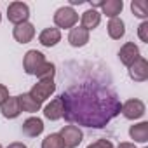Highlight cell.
Listing matches in <instances>:
<instances>
[{
  "mask_svg": "<svg viewBox=\"0 0 148 148\" xmlns=\"http://www.w3.org/2000/svg\"><path fill=\"white\" fill-rule=\"evenodd\" d=\"M64 106V120L73 125L103 129L113 120L122 108V103L113 89L96 82H84L70 87L61 96Z\"/></svg>",
  "mask_w": 148,
  "mask_h": 148,
  "instance_id": "obj_1",
  "label": "cell"
},
{
  "mask_svg": "<svg viewBox=\"0 0 148 148\" xmlns=\"http://www.w3.org/2000/svg\"><path fill=\"white\" fill-rule=\"evenodd\" d=\"M79 23V14L77 11L70 7V5H64V7H59L56 12H54V25L58 30H71Z\"/></svg>",
  "mask_w": 148,
  "mask_h": 148,
  "instance_id": "obj_2",
  "label": "cell"
},
{
  "mask_svg": "<svg viewBox=\"0 0 148 148\" xmlns=\"http://www.w3.org/2000/svg\"><path fill=\"white\" fill-rule=\"evenodd\" d=\"M54 92H56V82H54V79L38 80V82L30 89V96L35 98L38 103H44V101L49 99Z\"/></svg>",
  "mask_w": 148,
  "mask_h": 148,
  "instance_id": "obj_3",
  "label": "cell"
},
{
  "mask_svg": "<svg viewBox=\"0 0 148 148\" xmlns=\"http://www.w3.org/2000/svg\"><path fill=\"white\" fill-rule=\"evenodd\" d=\"M59 136H61V139H63L64 148H77V146L82 143V139H84L82 129H80L79 125H73V124L64 125V127L59 131Z\"/></svg>",
  "mask_w": 148,
  "mask_h": 148,
  "instance_id": "obj_4",
  "label": "cell"
},
{
  "mask_svg": "<svg viewBox=\"0 0 148 148\" xmlns=\"http://www.w3.org/2000/svg\"><path fill=\"white\" fill-rule=\"evenodd\" d=\"M28 18H30V7H28V4H25V2H11L9 4V7H7V19L14 26L26 23Z\"/></svg>",
  "mask_w": 148,
  "mask_h": 148,
  "instance_id": "obj_5",
  "label": "cell"
},
{
  "mask_svg": "<svg viewBox=\"0 0 148 148\" xmlns=\"http://www.w3.org/2000/svg\"><path fill=\"white\" fill-rule=\"evenodd\" d=\"M120 113H122L127 120H138V119H141V117L146 113V106H145V103H143L141 99L132 98V99H127V101L122 103Z\"/></svg>",
  "mask_w": 148,
  "mask_h": 148,
  "instance_id": "obj_6",
  "label": "cell"
},
{
  "mask_svg": "<svg viewBox=\"0 0 148 148\" xmlns=\"http://www.w3.org/2000/svg\"><path fill=\"white\" fill-rule=\"evenodd\" d=\"M45 63V56L37 51V49H32L25 54L23 58V70L28 73V75H35V73L38 71V68Z\"/></svg>",
  "mask_w": 148,
  "mask_h": 148,
  "instance_id": "obj_7",
  "label": "cell"
},
{
  "mask_svg": "<svg viewBox=\"0 0 148 148\" xmlns=\"http://www.w3.org/2000/svg\"><path fill=\"white\" fill-rule=\"evenodd\" d=\"M141 58V51H139V47L134 44V42H125L122 47H120V51H119V59H120V63L124 64V66H132L138 59Z\"/></svg>",
  "mask_w": 148,
  "mask_h": 148,
  "instance_id": "obj_8",
  "label": "cell"
},
{
  "mask_svg": "<svg viewBox=\"0 0 148 148\" xmlns=\"http://www.w3.org/2000/svg\"><path fill=\"white\" fill-rule=\"evenodd\" d=\"M129 77L134 82H146L148 80V61L146 58H139L132 66H129Z\"/></svg>",
  "mask_w": 148,
  "mask_h": 148,
  "instance_id": "obj_9",
  "label": "cell"
},
{
  "mask_svg": "<svg viewBox=\"0 0 148 148\" xmlns=\"http://www.w3.org/2000/svg\"><path fill=\"white\" fill-rule=\"evenodd\" d=\"M0 112L5 119H18L21 115V106L18 96H7L2 103H0Z\"/></svg>",
  "mask_w": 148,
  "mask_h": 148,
  "instance_id": "obj_10",
  "label": "cell"
},
{
  "mask_svg": "<svg viewBox=\"0 0 148 148\" xmlns=\"http://www.w3.org/2000/svg\"><path fill=\"white\" fill-rule=\"evenodd\" d=\"M12 37H14V40L19 42V44H28V42H32L33 37H35V26H33L30 21H26V23H23V25H18V26H14V30H12Z\"/></svg>",
  "mask_w": 148,
  "mask_h": 148,
  "instance_id": "obj_11",
  "label": "cell"
},
{
  "mask_svg": "<svg viewBox=\"0 0 148 148\" xmlns=\"http://www.w3.org/2000/svg\"><path fill=\"white\" fill-rule=\"evenodd\" d=\"M38 42L44 47H54L61 42V30H58L56 26L52 28H44L38 35Z\"/></svg>",
  "mask_w": 148,
  "mask_h": 148,
  "instance_id": "obj_12",
  "label": "cell"
},
{
  "mask_svg": "<svg viewBox=\"0 0 148 148\" xmlns=\"http://www.w3.org/2000/svg\"><path fill=\"white\" fill-rule=\"evenodd\" d=\"M44 132V120L38 117H28L23 122V134L28 138H37Z\"/></svg>",
  "mask_w": 148,
  "mask_h": 148,
  "instance_id": "obj_13",
  "label": "cell"
},
{
  "mask_svg": "<svg viewBox=\"0 0 148 148\" xmlns=\"http://www.w3.org/2000/svg\"><path fill=\"white\" fill-rule=\"evenodd\" d=\"M99 23H101V12L96 11V9H87V11L82 12V16H80V26H82L84 30H87V32L98 28Z\"/></svg>",
  "mask_w": 148,
  "mask_h": 148,
  "instance_id": "obj_14",
  "label": "cell"
},
{
  "mask_svg": "<svg viewBox=\"0 0 148 148\" xmlns=\"http://www.w3.org/2000/svg\"><path fill=\"white\" fill-rule=\"evenodd\" d=\"M63 113H64V106H63V101H61V98L58 96V98H54L49 105H45V108H44V117L47 119V120H59V119H63Z\"/></svg>",
  "mask_w": 148,
  "mask_h": 148,
  "instance_id": "obj_15",
  "label": "cell"
},
{
  "mask_svg": "<svg viewBox=\"0 0 148 148\" xmlns=\"http://www.w3.org/2000/svg\"><path fill=\"white\" fill-rule=\"evenodd\" d=\"M68 42L71 47H84L89 42V32L82 26H73L68 33Z\"/></svg>",
  "mask_w": 148,
  "mask_h": 148,
  "instance_id": "obj_16",
  "label": "cell"
},
{
  "mask_svg": "<svg viewBox=\"0 0 148 148\" xmlns=\"http://www.w3.org/2000/svg\"><path fill=\"white\" fill-rule=\"evenodd\" d=\"M129 136L134 143H146L148 141V122H138L129 127Z\"/></svg>",
  "mask_w": 148,
  "mask_h": 148,
  "instance_id": "obj_17",
  "label": "cell"
},
{
  "mask_svg": "<svg viewBox=\"0 0 148 148\" xmlns=\"http://www.w3.org/2000/svg\"><path fill=\"white\" fill-rule=\"evenodd\" d=\"M18 99H19L21 112H26V113H37V112L42 108V103H38L35 98H32L30 92H23V94H19Z\"/></svg>",
  "mask_w": 148,
  "mask_h": 148,
  "instance_id": "obj_18",
  "label": "cell"
},
{
  "mask_svg": "<svg viewBox=\"0 0 148 148\" xmlns=\"http://www.w3.org/2000/svg\"><path fill=\"white\" fill-rule=\"evenodd\" d=\"M122 9H124L122 0H105L103 5H101V14H105L110 19H113V18H119Z\"/></svg>",
  "mask_w": 148,
  "mask_h": 148,
  "instance_id": "obj_19",
  "label": "cell"
},
{
  "mask_svg": "<svg viewBox=\"0 0 148 148\" xmlns=\"http://www.w3.org/2000/svg\"><path fill=\"white\" fill-rule=\"evenodd\" d=\"M106 30H108L110 38H113V40H120V38L125 35V23H124L120 18H113V19L108 21Z\"/></svg>",
  "mask_w": 148,
  "mask_h": 148,
  "instance_id": "obj_20",
  "label": "cell"
},
{
  "mask_svg": "<svg viewBox=\"0 0 148 148\" xmlns=\"http://www.w3.org/2000/svg\"><path fill=\"white\" fill-rule=\"evenodd\" d=\"M131 11H132V14L136 18L146 21V18H148V4L145 0H132L131 2Z\"/></svg>",
  "mask_w": 148,
  "mask_h": 148,
  "instance_id": "obj_21",
  "label": "cell"
},
{
  "mask_svg": "<svg viewBox=\"0 0 148 148\" xmlns=\"http://www.w3.org/2000/svg\"><path fill=\"white\" fill-rule=\"evenodd\" d=\"M54 75H56V64H54V63H49V61H45V63L38 68V71L35 73V77H38V80L54 79Z\"/></svg>",
  "mask_w": 148,
  "mask_h": 148,
  "instance_id": "obj_22",
  "label": "cell"
},
{
  "mask_svg": "<svg viewBox=\"0 0 148 148\" xmlns=\"http://www.w3.org/2000/svg\"><path fill=\"white\" fill-rule=\"evenodd\" d=\"M42 148H64L59 132H52V134L45 136L44 141H42Z\"/></svg>",
  "mask_w": 148,
  "mask_h": 148,
  "instance_id": "obj_23",
  "label": "cell"
},
{
  "mask_svg": "<svg viewBox=\"0 0 148 148\" xmlns=\"http://www.w3.org/2000/svg\"><path fill=\"white\" fill-rule=\"evenodd\" d=\"M138 37L141 42L148 44V21H143L139 26H138Z\"/></svg>",
  "mask_w": 148,
  "mask_h": 148,
  "instance_id": "obj_24",
  "label": "cell"
},
{
  "mask_svg": "<svg viewBox=\"0 0 148 148\" xmlns=\"http://www.w3.org/2000/svg\"><path fill=\"white\" fill-rule=\"evenodd\" d=\"M87 148H115V146H113V143L110 139H98V141L91 143Z\"/></svg>",
  "mask_w": 148,
  "mask_h": 148,
  "instance_id": "obj_25",
  "label": "cell"
},
{
  "mask_svg": "<svg viewBox=\"0 0 148 148\" xmlns=\"http://www.w3.org/2000/svg\"><path fill=\"white\" fill-rule=\"evenodd\" d=\"M7 96H9V89H7L4 84H0V103H2Z\"/></svg>",
  "mask_w": 148,
  "mask_h": 148,
  "instance_id": "obj_26",
  "label": "cell"
},
{
  "mask_svg": "<svg viewBox=\"0 0 148 148\" xmlns=\"http://www.w3.org/2000/svg\"><path fill=\"white\" fill-rule=\"evenodd\" d=\"M117 148H138L134 143H129V141H122V143H119V146Z\"/></svg>",
  "mask_w": 148,
  "mask_h": 148,
  "instance_id": "obj_27",
  "label": "cell"
},
{
  "mask_svg": "<svg viewBox=\"0 0 148 148\" xmlns=\"http://www.w3.org/2000/svg\"><path fill=\"white\" fill-rule=\"evenodd\" d=\"M7 148H28L25 143H19V141H14V143H11Z\"/></svg>",
  "mask_w": 148,
  "mask_h": 148,
  "instance_id": "obj_28",
  "label": "cell"
},
{
  "mask_svg": "<svg viewBox=\"0 0 148 148\" xmlns=\"http://www.w3.org/2000/svg\"><path fill=\"white\" fill-rule=\"evenodd\" d=\"M84 4V0H70V7H73V5H82Z\"/></svg>",
  "mask_w": 148,
  "mask_h": 148,
  "instance_id": "obj_29",
  "label": "cell"
},
{
  "mask_svg": "<svg viewBox=\"0 0 148 148\" xmlns=\"http://www.w3.org/2000/svg\"><path fill=\"white\" fill-rule=\"evenodd\" d=\"M0 23H2V12H0Z\"/></svg>",
  "mask_w": 148,
  "mask_h": 148,
  "instance_id": "obj_30",
  "label": "cell"
},
{
  "mask_svg": "<svg viewBox=\"0 0 148 148\" xmlns=\"http://www.w3.org/2000/svg\"><path fill=\"white\" fill-rule=\"evenodd\" d=\"M0 148H4V146H2V145H0Z\"/></svg>",
  "mask_w": 148,
  "mask_h": 148,
  "instance_id": "obj_31",
  "label": "cell"
},
{
  "mask_svg": "<svg viewBox=\"0 0 148 148\" xmlns=\"http://www.w3.org/2000/svg\"><path fill=\"white\" fill-rule=\"evenodd\" d=\"M145 148H148V146H145Z\"/></svg>",
  "mask_w": 148,
  "mask_h": 148,
  "instance_id": "obj_32",
  "label": "cell"
}]
</instances>
